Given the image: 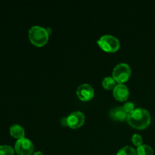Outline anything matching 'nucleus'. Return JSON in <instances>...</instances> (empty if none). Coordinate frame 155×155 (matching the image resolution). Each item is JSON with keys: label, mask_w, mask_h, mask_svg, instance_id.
Returning a JSON list of instances; mask_svg holds the SVG:
<instances>
[{"label": "nucleus", "mask_w": 155, "mask_h": 155, "mask_svg": "<svg viewBox=\"0 0 155 155\" xmlns=\"http://www.w3.org/2000/svg\"><path fill=\"white\" fill-rule=\"evenodd\" d=\"M127 120L131 127L139 130H143L151 124V117L148 110L142 107H137L131 113L128 114Z\"/></svg>", "instance_id": "f257e3e1"}, {"label": "nucleus", "mask_w": 155, "mask_h": 155, "mask_svg": "<svg viewBox=\"0 0 155 155\" xmlns=\"http://www.w3.org/2000/svg\"><path fill=\"white\" fill-rule=\"evenodd\" d=\"M29 39L33 45L42 46L48 42L49 33L46 28L39 25H34L30 27L28 33Z\"/></svg>", "instance_id": "f03ea898"}, {"label": "nucleus", "mask_w": 155, "mask_h": 155, "mask_svg": "<svg viewBox=\"0 0 155 155\" xmlns=\"http://www.w3.org/2000/svg\"><path fill=\"white\" fill-rule=\"evenodd\" d=\"M97 43L101 47V48L107 52H114L117 51L120 45L119 39L116 36L110 34L101 36L97 40Z\"/></svg>", "instance_id": "7ed1b4c3"}, {"label": "nucleus", "mask_w": 155, "mask_h": 155, "mask_svg": "<svg viewBox=\"0 0 155 155\" xmlns=\"http://www.w3.org/2000/svg\"><path fill=\"white\" fill-rule=\"evenodd\" d=\"M131 75V68L127 63H120L114 67L112 71V77L118 83H124L129 80Z\"/></svg>", "instance_id": "20e7f679"}, {"label": "nucleus", "mask_w": 155, "mask_h": 155, "mask_svg": "<svg viewBox=\"0 0 155 155\" xmlns=\"http://www.w3.org/2000/svg\"><path fill=\"white\" fill-rule=\"evenodd\" d=\"M15 150L18 155H31L34 150V145L28 138L23 137L16 141Z\"/></svg>", "instance_id": "39448f33"}, {"label": "nucleus", "mask_w": 155, "mask_h": 155, "mask_svg": "<svg viewBox=\"0 0 155 155\" xmlns=\"http://www.w3.org/2000/svg\"><path fill=\"white\" fill-rule=\"evenodd\" d=\"M85 119V114L83 112L76 110L67 117V125L72 129L79 128L84 124Z\"/></svg>", "instance_id": "423d86ee"}, {"label": "nucleus", "mask_w": 155, "mask_h": 155, "mask_svg": "<svg viewBox=\"0 0 155 155\" xmlns=\"http://www.w3.org/2000/svg\"><path fill=\"white\" fill-rule=\"evenodd\" d=\"M95 91L93 87L88 83L80 85L77 89V95L80 99L83 101H89L94 96Z\"/></svg>", "instance_id": "0eeeda50"}, {"label": "nucleus", "mask_w": 155, "mask_h": 155, "mask_svg": "<svg viewBox=\"0 0 155 155\" xmlns=\"http://www.w3.org/2000/svg\"><path fill=\"white\" fill-rule=\"evenodd\" d=\"M113 95L118 101H126L130 95L129 88L124 83H118L113 89Z\"/></svg>", "instance_id": "6e6552de"}, {"label": "nucleus", "mask_w": 155, "mask_h": 155, "mask_svg": "<svg viewBox=\"0 0 155 155\" xmlns=\"http://www.w3.org/2000/svg\"><path fill=\"white\" fill-rule=\"evenodd\" d=\"M110 116L114 120L124 121L127 119L128 114L125 111L123 106H117L110 110Z\"/></svg>", "instance_id": "1a4fd4ad"}, {"label": "nucleus", "mask_w": 155, "mask_h": 155, "mask_svg": "<svg viewBox=\"0 0 155 155\" xmlns=\"http://www.w3.org/2000/svg\"><path fill=\"white\" fill-rule=\"evenodd\" d=\"M9 130H10V134L18 139L24 137V135H25V130L20 124H13L11 126Z\"/></svg>", "instance_id": "9d476101"}, {"label": "nucleus", "mask_w": 155, "mask_h": 155, "mask_svg": "<svg viewBox=\"0 0 155 155\" xmlns=\"http://www.w3.org/2000/svg\"><path fill=\"white\" fill-rule=\"evenodd\" d=\"M137 155H154V150L150 145L142 144L136 149Z\"/></svg>", "instance_id": "9b49d317"}, {"label": "nucleus", "mask_w": 155, "mask_h": 155, "mask_svg": "<svg viewBox=\"0 0 155 155\" xmlns=\"http://www.w3.org/2000/svg\"><path fill=\"white\" fill-rule=\"evenodd\" d=\"M116 155H137L136 150L131 146H124L117 151Z\"/></svg>", "instance_id": "f8f14e48"}, {"label": "nucleus", "mask_w": 155, "mask_h": 155, "mask_svg": "<svg viewBox=\"0 0 155 155\" xmlns=\"http://www.w3.org/2000/svg\"><path fill=\"white\" fill-rule=\"evenodd\" d=\"M102 86L106 89H111L116 86V81L112 77H106L102 80Z\"/></svg>", "instance_id": "ddd939ff"}, {"label": "nucleus", "mask_w": 155, "mask_h": 155, "mask_svg": "<svg viewBox=\"0 0 155 155\" xmlns=\"http://www.w3.org/2000/svg\"><path fill=\"white\" fill-rule=\"evenodd\" d=\"M15 150L12 146L8 145H0V155H14Z\"/></svg>", "instance_id": "4468645a"}, {"label": "nucleus", "mask_w": 155, "mask_h": 155, "mask_svg": "<svg viewBox=\"0 0 155 155\" xmlns=\"http://www.w3.org/2000/svg\"><path fill=\"white\" fill-rule=\"evenodd\" d=\"M132 142L136 146L139 147L143 144V139H142L141 135L136 133V134L133 135V136H132Z\"/></svg>", "instance_id": "2eb2a0df"}, {"label": "nucleus", "mask_w": 155, "mask_h": 155, "mask_svg": "<svg viewBox=\"0 0 155 155\" xmlns=\"http://www.w3.org/2000/svg\"><path fill=\"white\" fill-rule=\"evenodd\" d=\"M123 107H124V109L127 114H130L135 109V104L132 101H127L124 104Z\"/></svg>", "instance_id": "dca6fc26"}, {"label": "nucleus", "mask_w": 155, "mask_h": 155, "mask_svg": "<svg viewBox=\"0 0 155 155\" xmlns=\"http://www.w3.org/2000/svg\"><path fill=\"white\" fill-rule=\"evenodd\" d=\"M33 155H44V154L42 152V151H36V152L33 153Z\"/></svg>", "instance_id": "f3484780"}]
</instances>
